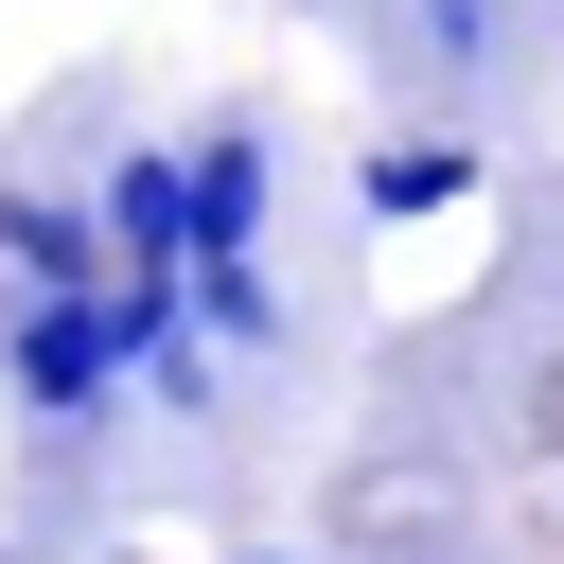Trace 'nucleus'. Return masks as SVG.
<instances>
[{
    "mask_svg": "<svg viewBox=\"0 0 564 564\" xmlns=\"http://www.w3.org/2000/svg\"><path fill=\"white\" fill-rule=\"evenodd\" d=\"M0 388H18L53 441H88V423L141 388V352H123V282H53V300H0Z\"/></svg>",
    "mask_w": 564,
    "mask_h": 564,
    "instance_id": "obj_1",
    "label": "nucleus"
},
{
    "mask_svg": "<svg viewBox=\"0 0 564 564\" xmlns=\"http://www.w3.org/2000/svg\"><path fill=\"white\" fill-rule=\"evenodd\" d=\"M88 212H106V264L123 282H194V141H123Z\"/></svg>",
    "mask_w": 564,
    "mask_h": 564,
    "instance_id": "obj_2",
    "label": "nucleus"
},
{
    "mask_svg": "<svg viewBox=\"0 0 564 564\" xmlns=\"http://www.w3.org/2000/svg\"><path fill=\"white\" fill-rule=\"evenodd\" d=\"M264 194H282L264 106H212L194 123V264H264Z\"/></svg>",
    "mask_w": 564,
    "mask_h": 564,
    "instance_id": "obj_3",
    "label": "nucleus"
},
{
    "mask_svg": "<svg viewBox=\"0 0 564 564\" xmlns=\"http://www.w3.org/2000/svg\"><path fill=\"white\" fill-rule=\"evenodd\" d=\"M0 264H18L0 300H53V282H123V264H106V212H70V194H35V176L0 194Z\"/></svg>",
    "mask_w": 564,
    "mask_h": 564,
    "instance_id": "obj_4",
    "label": "nucleus"
},
{
    "mask_svg": "<svg viewBox=\"0 0 564 564\" xmlns=\"http://www.w3.org/2000/svg\"><path fill=\"white\" fill-rule=\"evenodd\" d=\"M458 194H476V141H441V123L352 159V212H370V229H405V212H458Z\"/></svg>",
    "mask_w": 564,
    "mask_h": 564,
    "instance_id": "obj_5",
    "label": "nucleus"
},
{
    "mask_svg": "<svg viewBox=\"0 0 564 564\" xmlns=\"http://www.w3.org/2000/svg\"><path fill=\"white\" fill-rule=\"evenodd\" d=\"M194 317H212L229 352H282V282H264V264H194Z\"/></svg>",
    "mask_w": 564,
    "mask_h": 564,
    "instance_id": "obj_6",
    "label": "nucleus"
},
{
    "mask_svg": "<svg viewBox=\"0 0 564 564\" xmlns=\"http://www.w3.org/2000/svg\"><path fill=\"white\" fill-rule=\"evenodd\" d=\"M229 564H300V546H229Z\"/></svg>",
    "mask_w": 564,
    "mask_h": 564,
    "instance_id": "obj_7",
    "label": "nucleus"
}]
</instances>
